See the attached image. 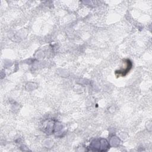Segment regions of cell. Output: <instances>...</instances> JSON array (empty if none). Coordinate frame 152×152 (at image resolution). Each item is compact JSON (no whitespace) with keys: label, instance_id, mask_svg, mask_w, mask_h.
I'll return each instance as SVG.
<instances>
[{"label":"cell","instance_id":"obj_1","mask_svg":"<svg viewBox=\"0 0 152 152\" xmlns=\"http://www.w3.org/2000/svg\"><path fill=\"white\" fill-rule=\"evenodd\" d=\"M123 63L124 66H123V67L119 71H116V74L118 73V75L124 76L127 74L128 72H129V69L131 68V66H132L131 62L129 59H126L123 62Z\"/></svg>","mask_w":152,"mask_h":152}]
</instances>
